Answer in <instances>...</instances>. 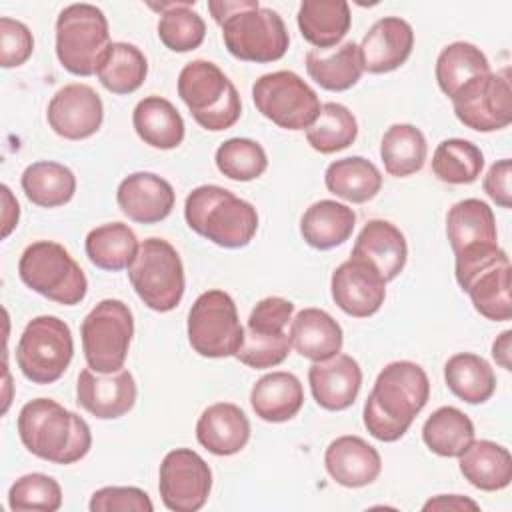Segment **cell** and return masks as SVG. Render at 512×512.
Instances as JSON below:
<instances>
[{
	"instance_id": "30bf717a",
	"label": "cell",
	"mask_w": 512,
	"mask_h": 512,
	"mask_svg": "<svg viewBox=\"0 0 512 512\" xmlns=\"http://www.w3.org/2000/svg\"><path fill=\"white\" fill-rule=\"evenodd\" d=\"M74 356L70 326L58 316L32 318L16 346L20 372L34 384H52L62 378Z\"/></svg>"
},
{
	"instance_id": "8d00e7d4",
	"label": "cell",
	"mask_w": 512,
	"mask_h": 512,
	"mask_svg": "<svg viewBox=\"0 0 512 512\" xmlns=\"http://www.w3.org/2000/svg\"><path fill=\"white\" fill-rule=\"evenodd\" d=\"M444 380L448 390L466 404H482L496 390V374L492 366L478 354L458 352L444 364Z\"/></svg>"
},
{
	"instance_id": "db71d44e",
	"label": "cell",
	"mask_w": 512,
	"mask_h": 512,
	"mask_svg": "<svg viewBox=\"0 0 512 512\" xmlns=\"http://www.w3.org/2000/svg\"><path fill=\"white\" fill-rule=\"evenodd\" d=\"M512 330H504L492 344V358L496 360V364H500L504 370H512Z\"/></svg>"
},
{
	"instance_id": "4316f807",
	"label": "cell",
	"mask_w": 512,
	"mask_h": 512,
	"mask_svg": "<svg viewBox=\"0 0 512 512\" xmlns=\"http://www.w3.org/2000/svg\"><path fill=\"white\" fill-rule=\"evenodd\" d=\"M468 292L474 310L492 320L506 322L512 318V298H510V258L508 254L500 256L496 262L478 270L468 284Z\"/></svg>"
},
{
	"instance_id": "c3c4849f",
	"label": "cell",
	"mask_w": 512,
	"mask_h": 512,
	"mask_svg": "<svg viewBox=\"0 0 512 512\" xmlns=\"http://www.w3.org/2000/svg\"><path fill=\"white\" fill-rule=\"evenodd\" d=\"M34 52V38L30 28L14 18H0V66L18 68Z\"/></svg>"
},
{
	"instance_id": "ac0fdd59",
	"label": "cell",
	"mask_w": 512,
	"mask_h": 512,
	"mask_svg": "<svg viewBox=\"0 0 512 512\" xmlns=\"http://www.w3.org/2000/svg\"><path fill=\"white\" fill-rule=\"evenodd\" d=\"M122 214L138 224H158L170 216L176 192L168 180L152 172L128 174L116 190Z\"/></svg>"
},
{
	"instance_id": "44dd1931",
	"label": "cell",
	"mask_w": 512,
	"mask_h": 512,
	"mask_svg": "<svg viewBox=\"0 0 512 512\" xmlns=\"http://www.w3.org/2000/svg\"><path fill=\"white\" fill-rule=\"evenodd\" d=\"M324 466L336 484L344 488H362L380 476L382 458L364 438L346 434L328 444Z\"/></svg>"
},
{
	"instance_id": "60d3db41",
	"label": "cell",
	"mask_w": 512,
	"mask_h": 512,
	"mask_svg": "<svg viewBox=\"0 0 512 512\" xmlns=\"http://www.w3.org/2000/svg\"><path fill=\"white\" fill-rule=\"evenodd\" d=\"M96 76L112 94L136 92L148 76V60L142 50L128 42H112L102 58Z\"/></svg>"
},
{
	"instance_id": "8fae6325",
	"label": "cell",
	"mask_w": 512,
	"mask_h": 512,
	"mask_svg": "<svg viewBox=\"0 0 512 512\" xmlns=\"http://www.w3.org/2000/svg\"><path fill=\"white\" fill-rule=\"evenodd\" d=\"M188 342L204 358L236 356L244 342V328L232 296L224 290L202 292L188 312Z\"/></svg>"
},
{
	"instance_id": "d6986e66",
	"label": "cell",
	"mask_w": 512,
	"mask_h": 512,
	"mask_svg": "<svg viewBox=\"0 0 512 512\" xmlns=\"http://www.w3.org/2000/svg\"><path fill=\"white\" fill-rule=\"evenodd\" d=\"M358 48L366 72L386 74L400 68L410 58L414 30L400 16H384L370 26Z\"/></svg>"
},
{
	"instance_id": "d590c367",
	"label": "cell",
	"mask_w": 512,
	"mask_h": 512,
	"mask_svg": "<svg viewBox=\"0 0 512 512\" xmlns=\"http://www.w3.org/2000/svg\"><path fill=\"white\" fill-rule=\"evenodd\" d=\"M26 198L40 208H58L72 200L76 192L74 172L52 160H40L22 172L20 178Z\"/></svg>"
},
{
	"instance_id": "277c9868",
	"label": "cell",
	"mask_w": 512,
	"mask_h": 512,
	"mask_svg": "<svg viewBox=\"0 0 512 512\" xmlns=\"http://www.w3.org/2000/svg\"><path fill=\"white\" fill-rule=\"evenodd\" d=\"M184 218L190 230L230 250L250 244L258 230L256 208L216 184H202L186 196Z\"/></svg>"
},
{
	"instance_id": "2e32d148",
	"label": "cell",
	"mask_w": 512,
	"mask_h": 512,
	"mask_svg": "<svg viewBox=\"0 0 512 512\" xmlns=\"http://www.w3.org/2000/svg\"><path fill=\"white\" fill-rule=\"evenodd\" d=\"M330 294L344 314L368 318L386 300V280L370 264L350 256L332 272Z\"/></svg>"
},
{
	"instance_id": "f1b7e54d",
	"label": "cell",
	"mask_w": 512,
	"mask_h": 512,
	"mask_svg": "<svg viewBox=\"0 0 512 512\" xmlns=\"http://www.w3.org/2000/svg\"><path fill=\"white\" fill-rule=\"evenodd\" d=\"M356 226V212L336 200H318L306 208L300 220L304 242L316 250H332L344 244Z\"/></svg>"
},
{
	"instance_id": "816d5d0a",
	"label": "cell",
	"mask_w": 512,
	"mask_h": 512,
	"mask_svg": "<svg viewBox=\"0 0 512 512\" xmlns=\"http://www.w3.org/2000/svg\"><path fill=\"white\" fill-rule=\"evenodd\" d=\"M424 512H430V510H454V512H466V510H472V512H478L480 506L466 498V496H460V494H440V496H434L430 498L424 506H422Z\"/></svg>"
},
{
	"instance_id": "e575fe53",
	"label": "cell",
	"mask_w": 512,
	"mask_h": 512,
	"mask_svg": "<svg viewBox=\"0 0 512 512\" xmlns=\"http://www.w3.org/2000/svg\"><path fill=\"white\" fill-rule=\"evenodd\" d=\"M490 72L486 54L470 42H452L444 46L436 58V82L450 100L464 86Z\"/></svg>"
},
{
	"instance_id": "4fadbf2b",
	"label": "cell",
	"mask_w": 512,
	"mask_h": 512,
	"mask_svg": "<svg viewBox=\"0 0 512 512\" xmlns=\"http://www.w3.org/2000/svg\"><path fill=\"white\" fill-rule=\"evenodd\" d=\"M456 118L470 130L496 132L512 122L510 68L490 72L452 98Z\"/></svg>"
},
{
	"instance_id": "836d02e7",
	"label": "cell",
	"mask_w": 512,
	"mask_h": 512,
	"mask_svg": "<svg viewBox=\"0 0 512 512\" xmlns=\"http://www.w3.org/2000/svg\"><path fill=\"white\" fill-rule=\"evenodd\" d=\"M138 238L134 230L124 222H108L88 232L84 250L88 260L108 272L130 268L138 254Z\"/></svg>"
},
{
	"instance_id": "9c48e42d",
	"label": "cell",
	"mask_w": 512,
	"mask_h": 512,
	"mask_svg": "<svg viewBox=\"0 0 512 512\" xmlns=\"http://www.w3.org/2000/svg\"><path fill=\"white\" fill-rule=\"evenodd\" d=\"M134 336V316L116 298L98 302L82 320L80 338L88 368L108 374L124 368Z\"/></svg>"
},
{
	"instance_id": "681fc988",
	"label": "cell",
	"mask_w": 512,
	"mask_h": 512,
	"mask_svg": "<svg viewBox=\"0 0 512 512\" xmlns=\"http://www.w3.org/2000/svg\"><path fill=\"white\" fill-rule=\"evenodd\" d=\"M294 304L280 296L262 298L248 316V332L256 334H282L288 322H292Z\"/></svg>"
},
{
	"instance_id": "603a6c76",
	"label": "cell",
	"mask_w": 512,
	"mask_h": 512,
	"mask_svg": "<svg viewBox=\"0 0 512 512\" xmlns=\"http://www.w3.org/2000/svg\"><path fill=\"white\" fill-rule=\"evenodd\" d=\"M196 440L214 456L238 454L250 440L248 416L232 402H216L200 414Z\"/></svg>"
},
{
	"instance_id": "ab89813d",
	"label": "cell",
	"mask_w": 512,
	"mask_h": 512,
	"mask_svg": "<svg viewBox=\"0 0 512 512\" xmlns=\"http://www.w3.org/2000/svg\"><path fill=\"white\" fill-rule=\"evenodd\" d=\"M422 440L430 452L444 458H458L474 440V424L462 410L440 406L426 418Z\"/></svg>"
},
{
	"instance_id": "7402d4cb",
	"label": "cell",
	"mask_w": 512,
	"mask_h": 512,
	"mask_svg": "<svg viewBox=\"0 0 512 512\" xmlns=\"http://www.w3.org/2000/svg\"><path fill=\"white\" fill-rule=\"evenodd\" d=\"M350 256L370 264L386 282H390L406 266L408 244L398 226L376 218L364 224Z\"/></svg>"
},
{
	"instance_id": "4dcf8cb0",
	"label": "cell",
	"mask_w": 512,
	"mask_h": 512,
	"mask_svg": "<svg viewBox=\"0 0 512 512\" xmlns=\"http://www.w3.org/2000/svg\"><path fill=\"white\" fill-rule=\"evenodd\" d=\"M298 28L318 50L334 48L350 30V6L344 0H304L298 8Z\"/></svg>"
},
{
	"instance_id": "8992f818",
	"label": "cell",
	"mask_w": 512,
	"mask_h": 512,
	"mask_svg": "<svg viewBox=\"0 0 512 512\" xmlns=\"http://www.w3.org/2000/svg\"><path fill=\"white\" fill-rule=\"evenodd\" d=\"M18 276L30 290L62 306L80 304L88 292L80 264L62 244L52 240H36L24 248Z\"/></svg>"
},
{
	"instance_id": "5bb4252c",
	"label": "cell",
	"mask_w": 512,
	"mask_h": 512,
	"mask_svg": "<svg viewBox=\"0 0 512 512\" xmlns=\"http://www.w3.org/2000/svg\"><path fill=\"white\" fill-rule=\"evenodd\" d=\"M212 490V470L192 448L170 450L158 470V492L162 504L174 512L200 510Z\"/></svg>"
},
{
	"instance_id": "6da1fadb",
	"label": "cell",
	"mask_w": 512,
	"mask_h": 512,
	"mask_svg": "<svg viewBox=\"0 0 512 512\" xmlns=\"http://www.w3.org/2000/svg\"><path fill=\"white\" fill-rule=\"evenodd\" d=\"M430 398V380L424 368L410 360H394L376 376L362 420L372 438L400 440Z\"/></svg>"
},
{
	"instance_id": "1f68e13d",
	"label": "cell",
	"mask_w": 512,
	"mask_h": 512,
	"mask_svg": "<svg viewBox=\"0 0 512 512\" xmlns=\"http://www.w3.org/2000/svg\"><path fill=\"white\" fill-rule=\"evenodd\" d=\"M446 236L454 254L470 246L498 244L492 208L478 198L456 202L446 214Z\"/></svg>"
},
{
	"instance_id": "74e56055",
	"label": "cell",
	"mask_w": 512,
	"mask_h": 512,
	"mask_svg": "<svg viewBox=\"0 0 512 512\" xmlns=\"http://www.w3.org/2000/svg\"><path fill=\"white\" fill-rule=\"evenodd\" d=\"M194 0H176L148 4L152 10L160 12L158 38L172 52L196 50L206 36V24L202 16L192 10Z\"/></svg>"
},
{
	"instance_id": "f6af8a7d",
	"label": "cell",
	"mask_w": 512,
	"mask_h": 512,
	"mask_svg": "<svg viewBox=\"0 0 512 512\" xmlns=\"http://www.w3.org/2000/svg\"><path fill=\"white\" fill-rule=\"evenodd\" d=\"M8 506L14 512H22V510L56 512L62 506V488L48 474H42V472L24 474L8 490Z\"/></svg>"
},
{
	"instance_id": "7bdbcfd3",
	"label": "cell",
	"mask_w": 512,
	"mask_h": 512,
	"mask_svg": "<svg viewBox=\"0 0 512 512\" xmlns=\"http://www.w3.org/2000/svg\"><path fill=\"white\" fill-rule=\"evenodd\" d=\"M358 136L356 116L338 102L320 106L316 120L306 128L308 144L320 154H334L348 148Z\"/></svg>"
},
{
	"instance_id": "3957f363",
	"label": "cell",
	"mask_w": 512,
	"mask_h": 512,
	"mask_svg": "<svg viewBox=\"0 0 512 512\" xmlns=\"http://www.w3.org/2000/svg\"><path fill=\"white\" fill-rule=\"evenodd\" d=\"M16 426L24 448L52 464H74L92 446L88 422L52 398L26 402L20 408Z\"/></svg>"
},
{
	"instance_id": "d4e9b609",
	"label": "cell",
	"mask_w": 512,
	"mask_h": 512,
	"mask_svg": "<svg viewBox=\"0 0 512 512\" xmlns=\"http://www.w3.org/2000/svg\"><path fill=\"white\" fill-rule=\"evenodd\" d=\"M250 404L254 414L264 422H288L304 404L302 382L284 370L264 374L250 390Z\"/></svg>"
},
{
	"instance_id": "5b68a950",
	"label": "cell",
	"mask_w": 512,
	"mask_h": 512,
	"mask_svg": "<svg viewBox=\"0 0 512 512\" xmlns=\"http://www.w3.org/2000/svg\"><path fill=\"white\" fill-rule=\"evenodd\" d=\"M178 96L204 130H228L240 120V94L230 78L210 60H192L180 70Z\"/></svg>"
},
{
	"instance_id": "9a60e30c",
	"label": "cell",
	"mask_w": 512,
	"mask_h": 512,
	"mask_svg": "<svg viewBox=\"0 0 512 512\" xmlns=\"http://www.w3.org/2000/svg\"><path fill=\"white\" fill-rule=\"evenodd\" d=\"M46 120L54 134L66 140L94 136L104 120V104L88 84H66L48 102Z\"/></svg>"
},
{
	"instance_id": "bcb514c9",
	"label": "cell",
	"mask_w": 512,
	"mask_h": 512,
	"mask_svg": "<svg viewBox=\"0 0 512 512\" xmlns=\"http://www.w3.org/2000/svg\"><path fill=\"white\" fill-rule=\"evenodd\" d=\"M290 336L286 332L282 334H256V332H244V342L240 350L236 352V358L256 370L274 368L282 364L290 354Z\"/></svg>"
},
{
	"instance_id": "7c38bea8",
	"label": "cell",
	"mask_w": 512,
	"mask_h": 512,
	"mask_svg": "<svg viewBox=\"0 0 512 512\" xmlns=\"http://www.w3.org/2000/svg\"><path fill=\"white\" fill-rule=\"evenodd\" d=\"M256 110L286 130H306L320 112L318 94L292 70L260 76L252 86Z\"/></svg>"
},
{
	"instance_id": "b9f144b4",
	"label": "cell",
	"mask_w": 512,
	"mask_h": 512,
	"mask_svg": "<svg viewBox=\"0 0 512 512\" xmlns=\"http://www.w3.org/2000/svg\"><path fill=\"white\" fill-rule=\"evenodd\" d=\"M482 168V150L464 138H446L432 154V172L446 184H472L478 180Z\"/></svg>"
},
{
	"instance_id": "f5cc1de1",
	"label": "cell",
	"mask_w": 512,
	"mask_h": 512,
	"mask_svg": "<svg viewBox=\"0 0 512 512\" xmlns=\"http://www.w3.org/2000/svg\"><path fill=\"white\" fill-rule=\"evenodd\" d=\"M2 200H4V212H2V238H8L10 232L18 226L20 218V206L16 198L12 196L10 188L4 184L2 186Z\"/></svg>"
},
{
	"instance_id": "cb8c5ba5",
	"label": "cell",
	"mask_w": 512,
	"mask_h": 512,
	"mask_svg": "<svg viewBox=\"0 0 512 512\" xmlns=\"http://www.w3.org/2000/svg\"><path fill=\"white\" fill-rule=\"evenodd\" d=\"M292 348L312 362L328 360L340 354L344 334L340 324L320 308H304L290 322Z\"/></svg>"
},
{
	"instance_id": "e0dca14e",
	"label": "cell",
	"mask_w": 512,
	"mask_h": 512,
	"mask_svg": "<svg viewBox=\"0 0 512 512\" xmlns=\"http://www.w3.org/2000/svg\"><path fill=\"white\" fill-rule=\"evenodd\" d=\"M136 382L130 370L96 372L84 368L76 382V402L98 420H114L128 414L136 402Z\"/></svg>"
},
{
	"instance_id": "ee69618b",
	"label": "cell",
	"mask_w": 512,
	"mask_h": 512,
	"mask_svg": "<svg viewBox=\"0 0 512 512\" xmlns=\"http://www.w3.org/2000/svg\"><path fill=\"white\" fill-rule=\"evenodd\" d=\"M216 168L230 180L250 182L260 178L268 168L264 148L250 138H230L222 142L214 156Z\"/></svg>"
},
{
	"instance_id": "7dc6e473",
	"label": "cell",
	"mask_w": 512,
	"mask_h": 512,
	"mask_svg": "<svg viewBox=\"0 0 512 512\" xmlns=\"http://www.w3.org/2000/svg\"><path fill=\"white\" fill-rule=\"evenodd\" d=\"M90 512H152L150 496L136 486H104L90 496Z\"/></svg>"
},
{
	"instance_id": "484cf974",
	"label": "cell",
	"mask_w": 512,
	"mask_h": 512,
	"mask_svg": "<svg viewBox=\"0 0 512 512\" xmlns=\"http://www.w3.org/2000/svg\"><path fill=\"white\" fill-rule=\"evenodd\" d=\"M132 124L138 138L158 150L178 148L186 134L180 112L162 96L142 98L132 112Z\"/></svg>"
},
{
	"instance_id": "f907efd6",
	"label": "cell",
	"mask_w": 512,
	"mask_h": 512,
	"mask_svg": "<svg viewBox=\"0 0 512 512\" xmlns=\"http://www.w3.org/2000/svg\"><path fill=\"white\" fill-rule=\"evenodd\" d=\"M510 178H512V162L510 158H502L494 162L486 176H484V192L490 196L492 202H496L500 208L512 206V192H510Z\"/></svg>"
},
{
	"instance_id": "f546056e",
	"label": "cell",
	"mask_w": 512,
	"mask_h": 512,
	"mask_svg": "<svg viewBox=\"0 0 512 512\" xmlns=\"http://www.w3.org/2000/svg\"><path fill=\"white\" fill-rule=\"evenodd\" d=\"M308 76L324 90L344 92L358 84L364 66L360 58V48L356 42H344L336 48L318 50L312 48L306 54Z\"/></svg>"
},
{
	"instance_id": "ba28073f",
	"label": "cell",
	"mask_w": 512,
	"mask_h": 512,
	"mask_svg": "<svg viewBox=\"0 0 512 512\" xmlns=\"http://www.w3.org/2000/svg\"><path fill=\"white\" fill-rule=\"evenodd\" d=\"M138 298L154 312L174 310L186 288L184 264L178 250L162 238H146L128 268Z\"/></svg>"
},
{
	"instance_id": "ffe728a7",
	"label": "cell",
	"mask_w": 512,
	"mask_h": 512,
	"mask_svg": "<svg viewBox=\"0 0 512 512\" xmlns=\"http://www.w3.org/2000/svg\"><path fill=\"white\" fill-rule=\"evenodd\" d=\"M308 384L320 408L340 412L356 402L362 386V370L352 356L336 354L310 366Z\"/></svg>"
},
{
	"instance_id": "f35d334b",
	"label": "cell",
	"mask_w": 512,
	"mask_h": 512,
	"mask_svg": "<svg viewBox=\"0 0 512 512\" xmlns=\"http://www.w3.org/2000/svg\"><path fill=\"white\" fill-rule=\"evenodd\" d=\"M428 154L426 136L414 124H392L380 142L384 170L394 178H406L422 170Z\"/></svg>"
},
{
	"instance_id": "d6a6232c",
	"label": "cell",
	"mask_w": 512,
	"mask_h": 512,
	"mask_svg": "<svg viewBox=\"0 0 512 512\" xmlns=\"http://www.w3.org/2000/svg\"><path fill=\"white\" fill-rule=\"evenodd\" d=\"M324 184L334 196L352 204H364L380 192L382 174L368 158L346 156L328 164Z\"/></svg>"
},
{
	"instance_id": "83f0119b",
	"label": "cell",
	"mask_w": 512,
	"mask_h": 512,
	"mask_svg": "<svg viewBox=\"0 0 512 512\" xmlns=\"http://www.w3.org/2000/svg\"><path fill=\"white\" fill-rule=\"evenodd\" d=\"M458 466L464 480L484 492L504 490L512 480V456L492 440H472L458 456Z\"/></svg>"
},
{
	"instance_id": "7a4b0ae2",
	"label": "cell",
	"mask_w": 512,
	"mask_h": 512,
	"mask_svg": "<svg viewBox=\"0 0 512 512\" xmlns=\"http://www.w3.org/2000/svg\"><path fill=\"white\" fill-rule=\"evenodd\" d=\"M208 10L234 58L268 64L286 54L290 36L276 10L262 8L258 0H210Z\"/></svg>"
},
{
	"instance_id": "52a82bcc",
	"label": "cell",
	"mask_w": 512,
	"mask_h": 512,
	"mask_svg": "<svg viewBox=\"0 0 512 512\" xmlns=\"http://www.w3.org/2000/svg\"><path fill=\"white\" fill-rule=\"evenodd\" d=\"M110 30L104 12L94 4H70L56 18V56L74 76L96 74L110 48Z\"/></svg>"
}]
</instances>
